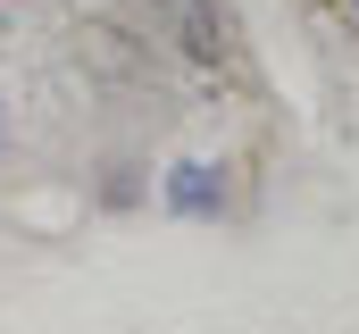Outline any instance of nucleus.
<instances>
[{
	"label": "nucleus",
	"instance_id": "f03ea898",
	"mask_svg": "<svg viewBox=\"0 0 359 334\" xmlns=\"http://www.w3.org/2000/svg\"><path fill=\"white\" fill-rule=\"evenodd\" d=\"M176 17H184V51H192V59H217V51H226V17H217L209 0H176Z\"/></svg>",
	"mask_w": 359,
	"mask_h": 334
},
{
	"label": "nucleus",
	"instance_id": "f257e3e1",
	"mask_svg": "<svg viewBox=\"0 0 359 334\" xmlns=\"http://www.w3.org/2000/svg\"><path fill=\"white\" fill-rule=\"evenodd\" d=\"M217 201H226V175L209 159H184L176 175H168V209H184V218H209Z\"/></svg>",
	"mask_w": 359,
	"mask_h": 334
}]
</instances>
